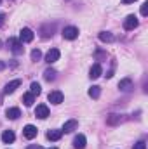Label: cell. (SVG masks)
Masks as SVG:
<instances>
[{
    "mask_svg": "<svg viewBox=\"0 0 148 149\" xmlns=\"http://www.w3.org/2000/svg\"><path fill=\"white\" fill-rule=\"evenodd\" d=\"M4 24H5V14H4V12H0V28H2Z\"/></svg>",
    "mask_w": 148,
    "mask_h": 149,
    "instance_id": "obj_27",
    "label": "cell"
},
{
    "mask_svg": "<svg viewBox=\"0 0 148 149\" xmlns=\"http://www.w3.org/2000/svg\"><path fill=\"white\" fill-rule=\"evenodd\" d=\"M0 3H2V0H0Z\"/></svg>",
    "mask_w": 148,
    "mask_h": 149,
    "instance_id": "obj_35",
    "label": "cell"
},
{
    "mask_svg": "<svg viewBox=\"0 0 148 149\" xmlns=\"http://www.w3.org/2000/svg\"><path fill=\"white\" fill-rule=\"evenodd\" d=\"M5 68H7V64H5V63H4V61H0V71H4V70H5Z\"/></svg>",
    "mask_w": 148,
    "mask_h": 149,
    "instance_id": "obj_30",
    "label": "cell"
},
{
    "mask_svg": "<svg viewBox=\"0 0 148 149\" xmlns=\"http://www.w3.org/2000/svg\"><path fill=\"white\" fill-rule=\"evenodd\" d=\"M122 121V116L120 114H117V113H111L106 116V125H110V127H115V125H118Z\"/></svg>",
    "mask_w": 148,
    "mask_h": 149,
    "instance_id": "obj_15",
    "label": "cell"
},
{
    "mask_svg": "<svg viewBox=\"0 0 148 149\" xmlns=\"http://www.w3.org/2000/svg\"><path fill=\"white\" fill-rule=\"evenodd\" d=\"M7 45H9V49H11V52H12L14 56H21L23 50H25V47H23V43L19 42V38H14V37L9 38Z\"/></svg>",
    "mask_w": 148,
    "mask_h": 149,
    "instance_id": "obj_1",
    "label": "cell"
},
{
    "mask_svg": "<svg viewBox=\"0 0 148 149\" xmlns=\"http://www.w3.org/2000/svg\"><path fill=\"white\" fill-rule=\"evenodd\" d=\"M0 47H2V42H0Z\"/></svg>",
    "mask_w": 148,
    "mask_h": 149,
    "instance_id": "obj_34",
    "label": "cell"
},
{
    "mask_svg": "<svg viewBox=\"0 0 148 149\" xmlns=\"http://www.w3.org/2000/svg\"><path fill=\"white\" fill-rule=\"evenodd\" d=\"M77 127H78V121H77V120H68V121H65V125H63L61 132H66V134H70V132L77 130Z\"/></svg>",
    "mask_w": 148,
    "mask_h": 149,
    "instance_id": "obj_13",
    "label": "cell"
},
{
    "mask_svg": "<svg viewBox=\"0 0 148 149\" xmlns=\"http://www.w3.org/2000/svg\"><path fill=\"white\" fill-rule=\"evenodd\" d=\"M26 149H42V146H35V144H32V146H28Z\"/></svg>",
    "mask_w": 148,
    "mask_h": 149,
    "instance_id": "obj_31",
    "label": "cell"
},
{
    "mask_svg": "<svg viewBox=\"0 0 148 149\" xmlns=\"http://www.w3.org/2000/svg\"><path fill=\"white\" fill-rule=\"evenodd\" d=\"M138 24H140V21H138V17L134 14H131V16H127L124 19V30L125 31H132L134 28H138Z\"/></svg>",
    "mask_w": 148,
    "mask_h": 149,
    "instance_id": "obj_2",
    "label": "cell"
},
{
    "mask_svg": "<svg viewBox=\"0 0 148 149\" xmlns=\"http://www.w3.org/2000/svg\"><path fill=\"white\" fill-rule=\"evenodd\" d=\"M44 78H45L47 81H52V80L56 78V71H54V70H51V68H49V70H45V71H44Z\"/></svg>",
    "mask_w": 148,
    "mask_h": 149,
    "instance_id": "obj_22",
    "label": "cell"
},
{
    "mask_svg": "<svg viewBox=\"0 0 148 149\" xmlns=\"http://www.w3.org/2000/svg\"><path fill=\"white\" fill-rule=\"evenodd\" d=\"M132 2H136V0H122V3H124V5H127V3H132Z\"/></svg>",
    "mask_w": 148,
    "mask_h": 149,
    "instance_id": "obj_32",
    "label": "cell"
},
{
    "mask_svg": "<svg viewBox=\"0 0 148 149\" xmlns=\"http://www.w3.org/2000/svg\"><path fill=\"white\" fill-rule=\"evenodd\" d=\"M85 144H87V139H85V135H82V134H78L73 139V148L75 149H84Z\"/></svg>",
    "mask_w": 148,
    "mask_h": 149,
    "instance_id": "obj_14",
    "label": "cell"
},
{
    "mask_svg": "<svg viewBox=\"0 0 148 149\" xmlns=\"http://www.w3.org/2000/svg\"><path fill=\"white\" fill-rule=\"evenodd\" d=\"M59 56H61V52H59L58 49H51V50L45 54V63L52 64V63H56V61L59 59Z\"/></svg>",
    "mask_w": 148,
    "mask_h": 149,
    "instance_id": "obj_7",
    "label": "cell"
},
{
    "mask_svg": "<svg viewBox=\"0 0 148 149\" xmlns=\"http://www.w3.org/2000/svg\"><path fill=\"white\" fill-rule=\"evenodd\" d=\"M113 71H115V64L111 66V70L108 71V73H106V78H111V76H113Z\"/></svg>",
    "mask_w": 148,
    "mask_h": 149,
    "instance_id": "obj_29",
    "label": "cell"
},
{
    "mask_svg": "<svg viewBox=\"0 0 148 149\" xmlns=\"http://www.w3.org/2000/svg\"><path fill=\"white\" fill-rule=\"evenodd\" d=\"M38 134L37 127H33V125H26L25 128H23V135H25V139H28V141H32V139H35Z\"/></svg>",
    "mask_w": 148,
    "mask_h": 149,
    "instance_id": "obj_6",
    "label": "cell"
},
{
    "mask_svg": "<svg viewBox=\"0 0 148 149\" xmlns=\"http://www.w3.org/2000/svg\"><path fill=\"white\" fill-rule=\"evenodd\" d=\"M47 99H49V102H52V104H61L65 97H63V92H61V90H52V92H49Z\"/></svg>",
    "mask_w": 148,
    "mask_h": 149,
    "instance_id": "obj_4",
    "label": "cell"
},
{
    "mask_svg": "<svg viewBox=\"0 0 148 149\" xmlns=\"http://www.w3.org/2000/svg\"><path fill=\"white\" fill-rule=\"evenodd\" d=\"M101 74H103V68H101V64H99V63L92 64V68L89 70V78H91V80H96V78H99Z\"/></svg>",
    "mask_w": 148,
    "mask_h": 149,
    "instance_id": "obj_8",
    "label": "cell"
},
{
    "mask_svg": "<svg viewBox=\"0 0 148 149\" xmlns=\"http://www.w3.org/2000/svg\"><path fill=\"white\" fill-rule=\"evenodd\" d=\"M132 149H147V144H145L143 141H140V142H136V144L132 146Z\"/></svg>",
    "mask_w": 148,
    "mask_h": 149,
    "instance_id": "obj_25",
    "label": "cell"
},
{
    "mask_svg": "<svg viewBox=\"0 0 148 149\" xmlns=\"http://www.w3.org/2000/svg\"><path fill=\"white\" fill-rule=\"evenodd\" d=\"M14 139H16V135H14L12 130H5L2 134V142L4 144H11V142H14Z\"/></svg>",
    "mask_w": 148,
    "mask_h": 149,
    "instance_id": "obj_16",
    "label": "cell"
},
{
    "mask_svg": "<svg viewBox=\"0 0 148 149\" xmlns=\"http://www.w3.org/2000/svg\"><path fill=\"white\" fill-rule=\"evenodd\" d=\"M30 92H32L33 95H38V94L42 92V87H40V83H37V81H33V83L30 85Z\"/></svg>",
    "mask_w": 148,
    "mask_h": 149,
    "instance_id": "obj_23",
    "label": "cell"
},
{
    "mask_svg": "<svg viewBox=\"0 0 148 149\" xmlns=\"http://www.w3.org/2000/svg\"><path fill=\"white\" fill-rule=\"evenodd\" d=\"M33 38H35V33H33L30 28H23V30L19 31V42H21V43H30Z\"/></svg>",
    "mask_w": 148,
    "mask_h": 149,
    "instance_id": "obj_3",
    "label": "cell"
},
{
    "mask_svg": "<svg viewBox=\"0 0 148 149\" xmlns=\"http://www.w3.org/2000/svg\"><path fill=\"white\" fill-rule=\"evenodd\" d=\"M23 102H25V106H33V102H35V95L32 94V92H26L25 95H23Z\"/></svg>",
    "mask_w": 148,
    "mask_h": 149,
    "instance_id": "obj_21",
    "label": "cell"
},
{
    "mask_svg": "<svg viewBox=\"0 0 148 149\" xmlns=\"http://www.w3.org/2000/svg\"><path fill=\"white\" fill-rule=\"evenodd\" d=\"M99 95H101V87L92 85V87L89 88V97H92V99H99Z\"/></svg>",
    "mask_w": 148,
    "mask_h": 149,
    "instance_id": "obj_20",
    "label": "cell"
},
{
    "mask_svg": "<svg viewBox=\"0 0 148 149\" xmlns=\"http://www.w3.org/2000/svg\"><path fill=\"white\" fill-rule=\"evenodd\" d=\"M35 116L40 118V120H45V118L49 116V108H47L45 104H38L37 109H35Z\"/></svg>",
    "mask_w": 148,
    "mask_h": 149,
    "instance_id": "obj_12",
    "label": "cell"
},
{
    "mask_svg": "<svg viewBox=\"0 0 148 149\" xmlns=\"http://www.w3.org/2000/svg\"><path fill=\"white\" fill-rule=\"evenodd\" d=\"M5 114H7L9 120H18V118L21 116V111H19V108H9V109L5 111Z\"/></svg>",
    "mask_w": 148,
    "mask_h": 149,
    "instance_id": "obj_18",
    "label": "cell"
},
{
    "mask_svg": "<svg viewBox=\"0 0 148 149\" xmlns=\"http://www.w3.org/2000/svg\"><path fill=\"white\" fill-rule=\"evenodd\" d=\"M54 30H56V24H44L40 30V35H42V38H49L54 35Z\"/></svg>",
    "mask_w": 148,
    "mask_h": 149,
    "instance_id": "obj_10",
    "label": "cell"
},
{
    "mask_svg": "<svg viewBox=\"0 0 148 149\" xmlns=\"http://www.w3.org/2000/svg\"><path fill=\"white\" fill-rule=\"evenodd\" d=\"M118 88H120L122 92H129V90H132V88H134L132 80H131V78H122V80L118 81Z\"/></svg>",
    "mask_w": 148,
    "mask_h": 149,
    "instance_id": "obj_9",
    "label": "cell"
},
{
    "mask_svg": "<svg viewBox=\"0 0 148 149\" xmlns=\"http://www.w3.org/2000/svg\"><path fill=\"white\" fill-rule=\"evenodd\" d=\"M21 85V80L19 78H16V80H12V81H9L5 87H4V94H12L18 87Z\"/></svg>",
    "mask_w": 148,
    "mask_h": 149,
    "instance_id": "obj_11",
    "label": "cell"
},
{
    "mask_svg": "<svg viewBox=\"0 0 148 149\" xmlns=\"http://www.w3.org/2000/svg\"><path fill=\"white\" fill-rule=\"evenodd\" d=\"M141 16H148V2L141 5Z\"/></svg>",
    "mask_w": 148,
    "mask_h": 149,
    "instance_id": "obj_26",
    "label": "cell"
},
{
    "mask_svg": "<svg viewBox=\"0 0 148 149\" xmlns=\"http://www.w3.org/2000/svg\"><path fill=\"white\" fill-rule=\"evenodd\" d=\"M51 149H58V148H51Z\"/></svg>",
    "mask_w": 148,
    "mask_h": 149,
    "instance_id": "obj_33",
    "label": "cell"
},
{
    "mask_svg": "<svg viewBox=\"0 0 148 149\" xmlns=\"http://www.w3.org/2000/svg\"><path fill=\"white\" fill-rule=\"evenodd\" d=\"M98 37H99L101 42H105V43H111V42L115 40V37L111 35L110 31H99V35H98Z\"/></svg>",
    "mask_w": 148,
    "mask_h": 149,
    "instance_id": "obj_19",
    "label": "cell"
},
{
    "mask_svg": "<svg viewBox=\"0 0 148 149\" xmlns=\"http://www.w3.org/2000/svg\"><path fill=\"white\" fill-rule=\"evenodd\" d=\"M96 57H106V52H101V50H96Z\"/></svg>",
    "mask_w": 148,
    "mask_h": 149,
    "instance_id": "obj_28",
    "label": "cell"
},
{
    "mask_svg": "<svg viewBox=\"0 0 148 149\" xmlns=\"http://www.w3.org/2000/svg\"><path fill=\"white\" fill-rule=\"evenodd\" d=\"M40 57H42V52H40L38 49H33V50H32V61L37 63V61H40Z\"/></svg>",
    "mask_w": 148,
    "mask_h": 149,
    "instance_id": "obj_24",
    "label": "cell"
},
{
    "mask_svg": "<svg viewBox=\"0 0 148 149\" xmlns=\"http://www.w3.org/2000/svg\"><path fill=\"white\" fill-rule=\"evenodd\" d=\"M61 137H63V132H61V130H49V132H47V139L52 141V142L59 141Z\"/></svg>",
    "mask_w": 148,
    "mask_h": 149,
    "instance_id": "obj_17",
    "label": "cell"
},
{
    "mask_svg": "<svg viewBox=\"0 0 148 149\" xmlns=\"http://www.w3.org/2000/svg\"><path fill=\"white\" fill-rule=\"evenodd\" d=\"M77 37H78V28H75V26H66V28L63 30V38H65V40H75Z\"/></svg>",
    "mask_w": 148,
    "mask_h": 149,
    "instance_id": "obj_5",
    "label": "cell"
}]
</instances>
